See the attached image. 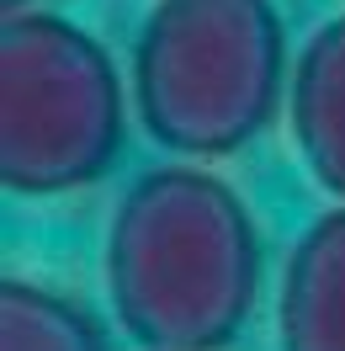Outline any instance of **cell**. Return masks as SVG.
I'll return each mask as SVG.
<instances>
[{
    "instance_id": "4",
    "label": "cell",
    "mask_w": 345,
    "mask_h": 351,
    "mask_svg": "<svg viewBox=\"0 0 345 351\" xmlns=\"http://www.w3.org/2000/svg\"><path fill=\"white\" fill-rule=\"evenodd\" d=\"M281 351H345V202L308 223L287 261Z\"/></svg>"
},
{
    "instance_id": "6",
    "label": "cell",
    "mask_w": 345,
    "mask_h": 351,
    "mask_svg": "<svg viewBox=\"0 0 345 351\" xmlns=\"http://www.w3.org/2000/svg\"><path fill=\"white\" fill-rule=\"evenodd\" d=\"M0 351H101L90 314L38 282H0Z\"/></svg>"
},
{
    "instance_id": "3",
    "label": "cell",
    "mask_w": 345,
    "mask_h": 351,
    "mask_svg": "<svg viewBox=\"0 0 345 351\" xmlns=\"http://www.w3.org/2000/svg\"><path fill=\"white\" fill-rule=\"evenodd\" d=\"M123 149V80L86 27L53 11L0 22V176L22 197L90 186Z\"/></svg>"
},
{
    "instance_id": "1",
    "label": "cell",
    "mask_w": 345,
    "mask_h": 351,
    "mask_svg": "<svg viewBox=\"0 0 345 351\" xmlns=\"http://www.w3.org/2000/svg\"><path fill=\"white\" fill-rule=\"evenodd\" d=\"M112 308L149 351L234 341L260 293V234L229 181L192 165L138 176L107 229Z\"/></svg>"
},
{
    "instance_id": "7",
    "label": "cell",
    "mask_w": 345,
    "mask_h": 351,
    "mask_svg": "<svg viewBox=\"0 0 345 351\" xmlns=\"http://www.w3.org/2000/svg\"><path fill=\"white\" fill-rule=\"evenodd\" d=\"M11 11H22V0H5V16H11Z\"/></svg>"
},
{
    "instance_id": "5",
    "label": "cell",
    "mask_w": 345,
    "mask_h": 351,
    "mask_svg": "<svg viewBox=\"0 0 345 351\" xmlns=\"http://www.w3.org/2000/svg\"><path fill=\"white\" fill-rule=\"evenodd\" d=\"M292 138L319 186L345 197V11L308 38L292 64Z\"/></svg>"
},
{
    "instance_id": "2",
    "label": "cell",
    "mask_w": 345,
    "mask_h": 351,
    "mask_svg": "<svg viewBox=\"0 0 345 351\" xmlns=\"http://www.w3.org/2000/svg\"><path fill=\"white\" fill-rule=\"evenodd\" d=\"M287 86V32L271 0H154L133 48V101L175 154H234Z\"/></svg>"
}]
</instances>
